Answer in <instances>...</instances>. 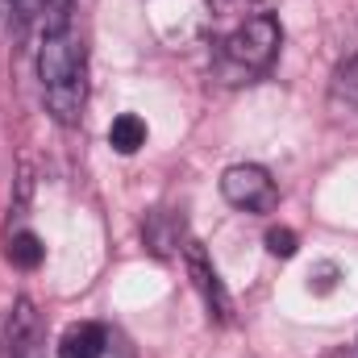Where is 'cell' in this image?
<instances>
[{"mask_svg": "<svg viewBox=\"0 0 358 358\" xmlns=\"http://www.w3.org/2000/svg\"><path fill=\"white\" fill-rule=\"evenodd\" d=\"M38 80H42V100L46 113L59 125H76L84 117L88 100V50L76 29L46 34L38 42Z\"/></svg>", "mask_w": 358, "mask_h": 358, "instance_id": "obj_1", "label": "cell"}, {"mask_svg": "<svg viewBox=\"0 0 358 358\" xmlns=\"http://www.w3.org/2000/svg\"><path fill=\"white\" fill-rule=\"evenodd\" d=\"M279 42H283V29L271 13H259L250 21H242L225 42H221V67L234 71V76H263L275 55H279Z\"/></svg>", "mask_w": 358, "mask_h": 358, "instance_id": "obj_2", "label": "cell"}, {"mask_svg": "<svg viewBox=\"0 0 358 358\" xmlns=\"http://www.w3.org/2000/svg\"><path fill=\"white\" fill-rule=\"evenodd\" d=\"M221 196H225L234 208H242V213H271V208L279 204V187H275L271 171L259 167V163H238V167H229V171L221 176Z\"/></svg>", "mask_w": 358, "mask_h": 358, "instance_id": "obj_3", "label": "cell"}, {"mask_svg": "<svg viewBox=\"0 0 358 358\" xmlns=\"http://www.w3.org/2000/svg\"><path fill=\"white\" fill-rule=\"evenodd\" d=\"M71 4H76V0H4L8 29H13L17 38L38 34V42H42L46 34L71 29Z\"/></svg>", "mask_w": 358, "mask_h": 358, "instance_id": "obj_4", "label": "cell"}, {"mask_svg": "<svg viewBox=\"0 0 358 358\" xmlns=\"http://www.w3.org/2000/svg\"><path fill=\"white\" fill-rule=\"evenodd\" d=\"M183 267H187L192 287L200 292V300H204L208 317H213L217 325H229V321H234V300H229V292H225L221 275H217L213 259L204 255V246H200V242H183Z\"/></svg>", "mask_w": 358, "mask_h": 358, "instance_id": "obj_5", "label": "cell"}, {"mask_svg": "<svg viewBox=\"0 0 358 358\" xmlns=\"http://www.w3.org/2000/svg\"><path fill=\"white\" fill-rule=\"evenodd\" d=\"M38 342H42V317L29 300H17L0 334V358H34Z\"/></svg>", "mask_w": 358, "mask_h": 358, "instance_id": "obj_6", "label": "cell"}, {"mask_svg": "<svg viewBox=\"0 0 358 358\" xmlns=\"http://www.w3.org/2000/svg\"><path fill=\"white\" fill-rule=\"evenodd\" d=\"M329 108L338 121H358V55L342 59L329 80Z\"/></svg>", "mask_w": 358, "mask_h": 358, "instance_id": "obj_7", "label": "cell"}, {"mask_svg": "<svg viewBox=\"0 0 358 358\" xmlns=\"http://www.w3.org/2000/svg\"><path fill=\"white\" fill-rule=\"evenodd\" d=\"M108 355V329L96 321H80L59 338V358H104Z\"/></svg>", "mask_w": 358, "mask_h": 358, "instance_id": "obj_8", "label": "cell"}, {"mask_svg": "<svg viewBox=\"0 0 358 358\" xmlns=\"http://www.w3.org/2000/svg\"><path fill=\"white\" fill-rule=\"evenodd\" d=\"M142 234H146V246L155 250V255H176L183 250L179 242H183V221H176L171 213H150L146 217V225H142Z\"/></svg>", "mask_w": 358, "mask_h": 358, "instance_id": "obj_9", "label": "cell"}, {"mask_svg": "<svg viewBox=\"0 0 358 358\" xmlns=\"http://www.w3.org/2000/svg\"><path fill=\"white\" fill-rule=\"evenodd\" d=\"M108 146H113L117 155L142 150V146H146V121H142L138 113H121V117L108 125Z\"/></svg>", "mask_w": 358, "mask_h": 358, "instance_id": "obj_10", "label": "cell"}, {"mask_svg": "<svg viewBox=\"0 0 358 358\" xmlns=\"http://www.w3.org/2000/svg\"><path fill=\"white\" fill-rule=\"evenodd\" d=\"M4 255H8V263L21 271H34L42 267V259H46V246H42V238L38 234H29V229H17V234H8V246H4Z\"/></svg>", "mask_w": 358, "mask_h": 358, "instance_id": "obj_11", "label": "cell"}, {"mask_svg": "<svg viewBox=\"0 0 358 358\" xmlns=\"http://www.w3.org/2000/svg\"><path fill=\"white\" fill-rule=\"evenodd\" d=\"M296 246H300V238H296L292 229H283V225L267 229V250L275 255V259H292V255H296Z\"/></svg>", "mask_w": 358, "mask_h": 358, "instance_id": "obj_12", "label": "cell"}, {"mask_svg": "<svg viewBox=\"0 0 358 358\" xmlns=\"http://www.w3.org/2000/svg\"><path fill=\"white\" fill-rule=\"evenodd\" d=\"M334 275H338V267H334V263H321V267L308 275V279H313V292H329V287L338 283Z\"/></svg>", "mask_w": 358, "mask_h": 358, "instance_id": "obj_13", "label": "cell"}, {"mask_svg": "<svg viewBox=\"0 0 358 358\" xmlns=\"http://www.w3.org/2000/svg\"><path fill=\"white\" fill-rule=\"evenodd\" d=\"M213 4H229V0H213Z\"/></svg>", "mask_w": 358, "mask_h": 358, "instance_id": "obj_14", "label": "cell"}]
</instances>
